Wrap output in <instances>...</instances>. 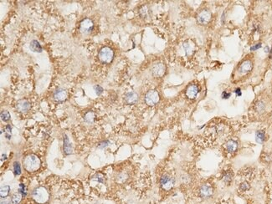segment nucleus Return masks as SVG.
Segmentation results:
<instances>
[{"instance_id":"obj_28","label":"nucleus","mask_w":272,"mask_h":204,"mask_svg":"<svg viewBox=\"0 0 272 204\" xmlns=\"http://www.w3.org/2000/svg\"><path fill=\"white\" fill-rule=\"evenodd\" d=\"M103 88H102L101 86H100V85H96V86H95V92H96V94L97 95H101V94L103 93Z\"/></svg>"},{"instance_id":"obj_31","label":"nucleus","mask_w":272,"mask_h":204,"mask_svg":"<svg viewBox=\"0 0 272 204\" xmlns=\"http://www.w3.org/2000/svg\"><path fill=\"white\" fill-rule=\"evenodd\" d=\"M109 145H110V141H102V142H101V143L99 144L98 147H100V148H106Z\"/></svg>"},{"instance_id":"obj_12","label":"nucleus","mask_w":272,"mask_h":204,"mask_svg":"<svg viewBox=\"0 0 272 204\" xmlns=\"http://www.w3.org/2000/svg\"><path fill=\"white\" fill-rule=\"evenodd\" d=\"M252 68H253V64H252V62L250 60H245L244 61L241 65H239V73L245 74H247V73H249V72H250L251 70H252Z\"/></svg>"},{"instance_id":"obj_7","label":"nucleus","mask_w":272,"mask_h":204,"mask_svg":"<svg viewBox=\"0 0 272 204\" xmlns=\"http://www.w3.org/2000/svg\"><path fill=\"white\" fill-rule=\"evenodd\" d=\"M211 19V14L208 10H203L198 15V23L200 24H207Z\"/></svg>"},{"instance_id":"obj_2","label":"nucleus","mask_w":272,"mask_h":204,"mask_svg":"<svg viewBox=\"0 0 272 204\" xmlns=\"http://www.w3.org/2000/svg\"><path fill=\"white\" fill-rule=\"evenodd\" d=\"M33 197L38 203H44L49 198V194L46 189L43 187L35 188L33 192Z\"/></svg>"},{"instance_id":"obj_25","label":"nucleus","mask_w":272,"mask_h":204,"mask_svg":"<svg viewBox=\"0 0 272 204\" xmlns=\"http://www.w3.org/2000/svg\"><path fill=\"white\" fill-rule=\"evenodd\" d=\"M4 134L5 136L7 139H10L11 138V136H12V128L9 125H6L4 129Z\"/></svg>"},{"instance_id":"obj_13","label":"nucleus","mask_w":272,"mask_h":204,"mask_svg":"<svg viewBox=\"0 0 272 204\" xmlns=\"http://www.w3.org/2000/svg\"><path fill=\"white\" fill-rule=\"evenodd\" d=\"M213 193H214L213 188L209 185H207V184L203 185L200 188V195H201V197H204V198L211 197Z\"/></svg>"},{"instance_id":"obj_19","label":"nucleus","mask_w":272,"mask_h":204,"mask_svg":"<svg viewBox=\"0 0 272 204\" xmlns=\"http://www.w3.org/2000/svg\"><path fill=\"white\" fill-rule=\"evenodd\" d=\"M84 119H85V121H86L87 123H92V122L94 121V119H95L94 112H92V111L87 112V113L85 115Z\"/></svg>"},{"instance_id":"obj_35","label":"nucleus","mask_w":272,"mask_h":204,"mask_svg":"<svg viewBox=\"0 0 272 204\" xmlns=\"http://www.w3.org/2000/svg\"><path fill=\"white\" fill-rule=\"evenodd\" d=\"M235 94H236V95L237 96H240L241 95H242V93H241V90L239 88H237L235 90Z\"/></svg>"},{"instance_id":"obj_18","label":"nucleus","mask_w":272,"mask_h":204,"mask_svg":"<svg viewBox=\"0 0 272 204\" xmlns=\"http://www.w3.org/2000/svg\"><path fill=\"white\" fill-rule=\"evenodd\" d=\"M265 139V135L263 130H258L255 134V140L258 143L261 144L264 142V141Z\"/></svg>"},{"instance_id":"obj_1","label":"nucleus","mask_w":272,"mask_h":204,"mask_svg":"<svg viewBox=\"0 0 272 204\" xmlns=\"http://www.w3.org/2000/svg\"><path fill=\"white\" fill-rule=\"evenodd\" d=\"M24 167L28 172H35L40 167V160L34 155H30L24 160Z\"/></svg>"},{"instance_id":"obj_30","label":"nucleus","mask_w":272,"mask_h":204,"mask_svg":"<svg viewBox=\"0 0 272 204\" xmlns=\"http://www.w3.org/2000/svg\"><path fill=\"white\" fill-rule=\"evenodd\" d=\"M224 180L225 182H230L232 180V173L231 172H227L224 176Z\"/></svg>"},{"instance_id":"obj_24","label":"nucleus","mask_w":272,"mask_h":204,"mask_svg":"<svg viewBox=\"0 0 272 204\" xmlns=\"http://www.w3.org/2000/svg\"><path fill=\"white\" fill-rule=\"evenodd\" d=\"M14 172L16 176L20 175V173H21V167H20L19 162H15L14 163Z\"/></svg>"},{"instance_id":"obj_26","label":"nucleus","mask_w":272,"mask_h":204,"mask_svg":"<svg viewBox=\"0 0 272 204\" xmlns=\"http://www.w3.org/2000/svg\"><path fill=\"white\" fill-rule=\"evenodd\" d=\"M19 192H20V193H22V195L24 196V197L27 195V189H26V187L24 186V184H22V183H21V184L19 185Z\"/></svg>"},{"instance_id":"obj_23","label":"nucleus","mask_w":272,"mask_h":204,"mask_svg":"<svg viewBox=\"0 0 272 204\" xmlns=\"http://www.w3.org/2000/svg\"><path fill=\"white\" fill-rule=\"evenodd\" d=\"M1 119L3 121H9L10 120V114L8 111H3L1 112Z\"/></svg>"},{"instance_id":"obj_10","label":"nucleus","mask_w":272,"mask_h":204,"mask_svg":"<svg viewBox=\"0 0 272 204\" xmlns=\"http://www.w3.org/2000/svg\"><path fill=\"white\" fill-rule=\"evenodd\" d=\"M67 91L64 89H58L54 93V99L57 102H64L67 99Z\"/></svg>"},{"instance_id":"obj_36","label":"nucleus","mask_w":272,"mask_h":204,"mask_svg":"<svg viewBox=\"0 0 272 204\" xmlns=\"http://www.w3.org/2000/svg\"><path fill=\"white\" fill-rule=\"evenodd\" d=\"M1 204H10L9 201H8V200H4V201H2L1 202Z\"/></svg>"},{"instance_id":"obj_6","label":"nucleus","mask_w":272,"mask_h":204,"mask_svg":"<svg viewBox=\"0 0 272 204\" xmlns=\"http://www.w3.org/2000/svg\"><path fill=\"white\" fill-rule=\"evenodd\" d=\"M160 183H161V187L164 190L168 191L174 187V179L172 176H168V175H164V176H162Z\"/></svg>"},{"instance_id":"obj_4","label":"nucleus","mask_w":272,"mask_h":204,"mask_svg":"<svg viewBox=\"0 0 272 204\" xmlns=\"http://www.w3.org/2000/svg\"><path fill=\"white\" fill-rule=\"evenodd\" d=\"M160 96L159 94L156 90H149L148 92L145 95V102L147 105L148 106H154L159 101Z\"/></svg>"},{"instance_id":"obj_34","label":"nucleus","mask_w":272,"mask_h":204,"mask_svg":"<svg viewBox=\"0 0 272 204\" xmlns=\"http://www.w3.org/2000/svg\"><path fill=\"white\" fill-rule=\"evenodd\" d=\"M230 95H231V94L230 93H227L226 91H224V92L222 93V98L223 99H229L230 97Z\"/></svg>"},{"instance_id":"obj_9","label":"nucleus","mask_w":272,"mask_h":204,"mask_svg":"<svg viewBox=\"0 0 272 204\" xmlns=\"http://www.w3.org/2000/svg\"><path fill=\"white\" fill-rule=\"evenodd\" d=\"M30 103L26 101V100H20L19 101L17 102V105H16V108L19 111L22 112V113H26L29 111L30 109Z\"/></svg>"},{"instance_id":"obj_27","label":"nucleus","mask_w":272,"mask_h":204,"mask_svg":"<svg viewBox=\"0 0 272 204\" xmlns=\"http://www.w3.org/2000/svg\"><path fill=\"white\" fill-rule=\"evenodd\" d=\"M239 189L241 191H247L248 189H249V185L248 182H242L239 185Z\"/></svg>"},{"instance_id":"obj_15","label":"nucleus","mask_w":272,"mask_h":204,"mask_svg":"<svg viewBox=\"0 0 272 204\" xmlns=\"http://www.w3.org/2000/svg\"><path fill=\"white\" fill-rule=\"evenodd\" d=\"M63 148H64V152L66 155H70L72 153V147H71V144L69 141V138L67 137L66 135H64V139H63Z\"/></svg>"},{"instance_id":"obj_33","label":"nucleus","mask_w":272,"mask_h":204,"mask_svg":"<svg viewBox=\"0 0 272 204\" xmlns=\"http://www.w3.org/2000/svg\"><path fill=\"white\" fill-rule=\"evenodd\" d=\"M260 47H261V44H260V43H259V44H256L255 45H254V46L251 47V48H250V50H251L252 51L257 50H259Z\"/></svg>"},{"instance_id":"obj_5","label":"nucleus","mask_w":272,"mask_h":204,"mask_svg":"<svg viewBox=\"0 0 272 204\" xmlns=\"http://www.w3.org/2000/svg\"><path fill=\"white\" fill-rule=\"evenodd\" d=\"M94 28V23L93 21L89 19H85L81 21L80 26V30L82 34H90L92 31V29Z\"/></svg>"},{"instance_id":"obj_37","label":"nucleus","mask_w":272,"mask_h":204,"mask_svg":"<svg viewBox=\"0 0 272 204\" xmlns=\"http://www.w3.org/2000/svg\"><path fill=\"white\" fill-rule=\"evenodd\" d=\"M270 50H271L269 49V47H265V53H270Z\"/></svg>"},{"instance_id":"obj_8","label":"nucleus","mask_w":272,"mask_h":204,"mask_svg":"<svg viewBox=\"0 0 272 204\" xmlns=\"http://www.w3.org/2000/svg\"><path fill=\"white\" fill-rule=\"evenodd\" d=\"M165 71H166V67L162 63H158L156 65H153L152 69V74L156 76V77H161L164 74Z\"/></svg>"},{"instance_id":"obj_29","label":"nucleus","mask_w":272,"mask_h":204,"mask_svg":"<svg viewBox=\"0 0 272 204\" xmlns=\"http://www.w3.org/2000/svg\"><path fill=\"white\" fill-rule=\"evenodd\" d=\"M255 108L258 111H262L265 110V105H264L263 102H258L255 106Z\"/></svg>"},{"instance_id":"obj_14","label":"nucleus","mask_w":272,"mask_h":204,"mask_svg":"<svg viewBox=\"0 0 272 204\" xmlns=\"http://www.w3.org/2000/svg\"><path fill=\"white\" fill-rule=\"evenodd\" d=\"M138 101V95L134 91H131L126 94L125 95V101L129 105L135 104Z\"/></svg>"},{"instance_id":"obj_11","label":"nucleus","mask_w":272,"mask_h":204,"mask_svg":"<svg viewBox=\"0 0 272 204\" xmlns=\"http://www.w3.org/2000/svg\"><path fill=\"white\" fill-rule=\"evenodd\" d=\"M199 92V88L196 85H190L186 90V95L189 99H194Z\"/></svg>"},{"instance_id":"obj_17","label":"nucleus","mask_w":272,"mask_h":204,"mask_svg":"<svg viewBox=\"0 0 272 204\" xmlns=\"http://www.w3.org/2000/svg\"><path fill=\"white\" fill-rule=\"evenodd\" d=\"M238 148V144L235 141L230 140L226 144V149L229 152H235Z\"/></svg>"},{"instance_id":"obj_16","label":"nucleus","mask_w":272,"mask_h":204,"mask_svg":"<svg viewBox=\"0 0 272 204\" xmlns=\"http://www.w3.org/2000/svg\"><path fill=\"white\" fill-rule=\"evenodd\" d=\"M29 49H30V50L35 52V53H41L42 52V46L39 44V42H38L37 40H32L30 42Z\"/></svg>"},{"instance_id":"obj_38","label":"nucleus","mask_w":272,"mask_h":204,"mask_svg":"<svg viewBox=\"0 0 272 204\" xmlns=\"http://www.w3.org/2000/svg\"><path fill=\"white\" fill-rule=\"evenodd\" d=\"M270 58H271L272 59V48H271V50H270Z\"/></svg>"},{"instance_id":"obj_22","label":"nucleus","mask_w":272,"mask_h":204,"mask_svg":"<svg viewBox=\"0 0 272 204\" xmlns=\"http://www.w3.org/2000/svg\"><path fill=\"white\" fill-rule=\"evenodd\" d=\"M183 48H184V50L186 52L187 55H191L193 50V47L192 46L191 44H188V43H184L183 44Z\"/></svg>"},{"instance_id":"obj_21","label":"nucleus","mask_w":272,"mask_h":204,"mask_svg":"<svg viewBox=\"0 0 272 204\" xmlns=\"http://www.w3.org/2000/svg\"><path fill=\"white\" fill-rule=\"evenodd\" d=\"M21 197H22V196H21V194H20V192L14 194L13 195V197H12V198H11V202H12V203L19 204V203H20V201H21Z\"/></svg>"},{"instance_id":"obj_20","label":"nucleus","mask_w":272,"mask_h":204,"mask_svg":"<svg viewBox=\"0 0 272 204\" xmlns=\"http://www.w3.org/2000/svg\"><path fill=\"white\" fill-rule=\"evenodd\" d=\"M9 191H10V187L9 186H4V187H3L2 188H1V191H0V195H1V197L4 198V197H6L9 193Z\"/></svg>"},{"instance_id":"obj_3","label":"nucleus","mask_w":272,"mask_h":204,"mask_svg":"<svg viewBox=\"0 0 272 204\" xmlns=\"http://www.w3.org/2000/svg\"><path fill=\"white\" fill-rule=\"evenodd\" d=\"M114 57L113 50L109 47H104L99 52V59L104 64L111 63Z\"/></svg>"},{"instance_id":"obj_32","label":"nucleus","mask_w":272,"mask_h":204,"mask_svg":"<svg viewBox=\"0 0 272 204\" xmlns=\"http://www.w3.org/2000/svg\"><path fill=\"white\" fill-rule=\"evenodd\" d=\"M140 13H141V14L143 17H145L146 15H147V8L146 6L142 7L141 9V10H140Z\"/></svg>"}]
</instances>
